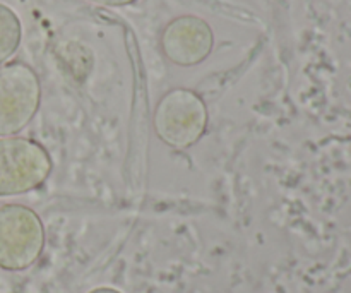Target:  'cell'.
Instances as JSON below:
<instances>
[{"mask_svg":"<svg viewBox=\"0 0 351 293\" xmlns=\"http://www.w3.org/2000/svg\"><path fill=\"white\" fill-rule=\"evenodd\" d=\"M209 113L204 99L187 88L165 93L153 115V127L160 141L175 150H187L201 141L208 129Z\"/></svg>","mask_w":351,"mask_h":293,"instance_id":"obj_1","label":"cell"},{"mask_svg":"<svg viewBox=\"0 0 351 293\" xmlns=\"http://www.w3.org/2000/svg\"><path fill=\"white\" fill-rule=\"evenodd\" d=\"M161 51L180 67H194L211 55L215 33L202 17L180 16L171 19L161 33Z\"/></svg>","mask_w":351,"mask_h":293,"instance_id":"obj_5","label":"cell"},{"mask_svg":"<svg viewBox=\"0 0 351 293\" xmlns=\"http://www.w3.org/2000/svg\"><path fill=\"white\" fill-rule=\"evenodd\" d=\"M23 27L17 14L5 3H0V65L5 64L17 51Z\"/></svg>","mask_w":351,"mask_h":293,"instance_id":"obj_6","label":"cell"},{"mask_svg":"<svg viewBox=\"0 0 351 293\" xmlns=\"http://www.w3.org/2000/svg\"><path fill=\"white\" fill-rule=\"evenodd\" d=\"M89 293H120V292H119V290H115V288L99 287V288H95V290H91Z\"/></svg>","mask_w":351,"mask_h":293,"instance_id":"obj_8","label":"cell"},{"mask_svg":"<svg viewBox=\"0 0 351 293\" xmlns=\"http://www.w3.org/2000/svg\"><path fill=\"white\" fill-rule=\"evenodd\" d=\"M51 168L50 154L36 141L0 137V198L23 196L41 187Z\"/></svg>","mask_w":351,"mask_h":293,"instance_id":"obj_2","label":"cell"},{"mask_svg":"<svg viewBox=\"0 0 351 293\" xmlns=\"http://www.w3.org/2000/svg\"><path fill=\"white\" fill-rule=\"evenodd\" d=\"M89 2L99 3V5H106V7H123V5H130V3H136L139 0H89Z\"/></svg>","mask_w":351,"mask_h":293,"instance_id":"obj_7","label":"cell"},{"mask_svg":"<svg viewBox=\"0 0 351 293\" xmlns=\"http://www.w3.org/2000/svg\"><path fill=\"white\" fill-rule=\"evenodd\" d=\"M41 84L38 74L24 62L0 67V137L16 136L38 113Z\"/></svg>","mask_w":351,"mask_h":293,"instance_id":"obj_4","label":"cell"},{"mask_svg":"<svg viewBox=\"0 0 351 293\" xmlns=\"http://www.w3.org/2000/svg\"><path fill=\"white\" fill-rule=\"evenodd\" d=\"M45 249V226L40 216L23 204L0 208V268L24 271Z\"/></svg>","mask_w":351,"mask_h":293,"instance_id":"obj_3","label":"cell"}]
</instances>
